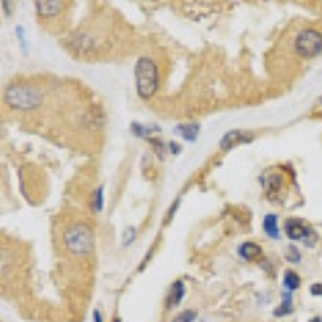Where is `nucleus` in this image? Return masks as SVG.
<instances>
[{
    "mask_svg": "<svg viewBox=\"0 0 322 322\" xmlns=\"http://www.w3.org/2000/svg\"><path fill=\"white\" fill-rule=\"evenodd\" d=\"M136 87L140 98H150L158 90V66L148 58V56H140L134 68Z\"/></svg>",
    "mask_w": 322,
    "mask_h": 322,
    "instance_id": "f257e3e1",
    "label": "nucleus"
},
{
    "mask_svg": "<svg viewBox=\"0 0 322 322\" xmlns=\"http://www.w3.org/2000/svg\"><path fill=\"white\" fill-rule=\"evenodd\" d=\"M5 102L13 110L29 111L42 103V94L31 84H13L5 90Z\"/></svg>",
    "mask_w": 322,
    "mask_h": 322,
    "instance_id": "f03ea898",
    "label": "nucleus"
},
{
    "mask_svg": "<svg viewBox=\"0 0 322 322\" xmlns=\"http://www.w3.org/2000/svg\"><path fill=\"white\" fill-rule=\"evenodd\" d=\"M63 243L71 254L74 256H84L94 245V235L86 224H73L65 230Z\"/></svg>",
    "mask_w": 322,
    "mask_h": 322,
    "instance_id": "7ed1b4c3",
    "label": "nucleus"
},
{
    "mask_svg": "<svg viewBox=\"0 0 322 322\" xmlns=\"http://www.w3.org/2000/svg\"><path fill=\"white\" fill-rule=\"evenodd\" d=\"M295 52L303 58H312L322 52V34L316 29H303L295 37Z\"/></svg>",
    "mask_w": 322,
    "mask_h": 322,
    "instance_id": "20e7f679",
    "label": "nucleus"
},
{
    "mask_svg": "<svg viewBox=\"0 0 322 322\" xmlns=\"http://www.w3.org/2000/svg\"><path fill=\"white\" fill-rule=\"evenodd\" d=\"M284 227L287 237L292 238V240H303L306 246H312L317 242V235L314 234V230L300 219H287Z\"/></svg>",
    "mask_w": 322,
    "mask_h": 322,
    "instance_id": "39448f33",
    "label": "nucleus"
},
{
    "mask_svg": "<svg viewBox=\"0 0 322 322\" xmlns=\"http://www.w3.org/2000/svg\"><path fill=\"white\" fill-rule=\"evenodd\" d=\"M251 139H253V134H251V132H248V131H238V129H234V131L226 132V134L222 136L219 145H221L222 150H230V148H234V147L240 145V144L250 142Z\"/></svg>",
    "mask_w": 322,
    "mask_h": 322,
    "instance_id": "423d86ee",
    "label": "nucleus"
},
{
    "mask_svg": "<svg viewBox=\"0 0 322 322\" xmlns=\"http://www.w3.org/2000/svg\"><path fill=\"white\" fill-rule=\"evenodd\" d=\"M261 180H263L264 194H266V197L271 202H276V198L279 197V192L282 190V185H284L282 177H280L279 174H271L266 179L261 177Z\"/></svg>",
    "mask_w": 322,
    "mask_h": 322,
    "instance_id": "0eeeda50",
    "label": "nucleus"
},
{
    "mask_svg": "<svg viewBox=\"0 0 322 322\" xmlns=\"http://www.w3.org/2000/svg\"><path fill=\"white\" fill-rule=\"evenodd\" d=\"M185 295V285L180 282V280H176L174 284L171 285L169 288V293H168V298H166V306L168 308H174V306H179L180 301H182Z\"/></svg>",
    "mask_w": 322,
    "mask_h": 322,
    "instance_id": "6e6552de",
    "label": "nucleus"
},
{
    "mask_svg": "<svg viewBox=\"0 0 322 322\" xmlns=\"http://www.w3.org/2000/svg\"><path fill=\"white\" fill-rule=\"evenodd\" d=\"M174 132L179 134L187 142H195L198 132H200V124L198 122H187V124H179L174 127Z\"/></svg>",
    "mask_w": 322,
    "mask_h": 322,
    "instance_id": "1a4fd4ad",
    "label": "nucleus"
},
{
    "mask_svg": "<svg viewBox=\"0 0 322 322\" xmlns=\"http://www.w3.org/2000/svg\"><path fill=\"white\" fill-rule=\"evenodd\" d=\"M36 10L40 16H55L61 12V2H50V0H39L36 2Z\"/></svg>",
    "mask_w": 322,
    "mask_h": 322,
    "instance_id": "9d476101",
    "label": "nucleus"
},
{
    "mask_svg": "<svg viewBox=\"0 0 322 322\" xmlns=\"http://www.w3.org/2000/svg\"><path fill=\"white\" fill-rule=\"evenodd\" d=\"M261 246L258 243H254V242H245L240 245V248H238V254L246 260V261H254V260H258L261 256Z\"/></svg>",
    "mask_w": 322,
    "mask_h": 322,
    "instance_id": "9b49d317",
    "label": "nucleus"
},
{
    "mask_svg": "<svg viewBox=\"0 0 322 322\" xmlns=\"http://www.w3.org/2000/svg\"><path fill=\"white\" fill-rule=\"evenodd\" d=\"M293 312V304H292V292L285 290L282 293V303L280 306L274 309V316L276 317H284V316H290Z\"/></svg>",
    "mask_w": 322,
    "mask_h": 322,
    "instance_id": "f8f14e48",
    "label": "nucleus"
},
{
    "mask_svg": "<svg viewBox=\"0 0 322 322\" xmlns=\"http://www.w3.org/2000/svg\"><path fill=\"white\" fill-rule=\"evenodd\" d=\"M263 229L264 232H266L268 237L274 238V240H277L279 238V227H277V216L276 214H266L263 219Z\"/></svg>",
    "mask_w": 322,
    "mask_h": 322,
    "instance_id": "ddd939ff",
    "label": "nucleus"
},
{
    "mask_svg": "<svg viewBox=\"0 0 322 322\" xmlns=\"http://www.w3.org/2000/svg\"><path fill=\"white\" fill-rule=\"evenodd\" d=\"M300 284H301V280H300V277H298V274H296V272L285 271V274H284V285H285V288H287L288 292L296 290V288L300 287Z\"/></svg>",
    "mask_w": 322,
    "mask_h": 322,
    "instance_id": "4468645a",
    "label": "nucleus"
},
{
    "mask_svg": "<svg viewBox=\"0 0 322 322\" xmlns=\"http://www.w3.org/2000/svg\"><path fill=\"white\" fill-rule=\"evenodd\" d=\"M92 210L95 213H100L103 210V185H100L94 192V197H92Z\"/></svg>",
    "mask_w": 322,
    "mask_h": 322,
    "instance_id": "2eb2a0df",
    "label": "nucleus"
},
{
    "mask_svg": "<svg viewBox=\"0 0 322 322\" xmlns=\"http://www.w3.org/2000/svg\"><path fill=\"white\" fill-rule=\"evenodd\" d=\"M195 319H197V311L187 309V311L180 312V314H177L174 319H172V322H194Z\"/></svg>",
    "mask_w": 322,
    "mask_h": 322,
    "instance_id": "dca6fc26",
    "label": "nucleus"
},
{
    "mask_svg": "<svg viewBox=\"0 0 322 322\" xmlns=\"http://www.w3.org/2000/svg\"><path fill=\"white\" fill-rule=\"evenodd\" d=\"M131 131L134 132L137 137H147L150 134V127L148 126H142L140 122H132L131 124Z\"/></svg>",
    "mask_w": 322,
    "mask_h": 322,
    "instance_id": "f3484780",
    "label": "nucleus"
},
{
    "mask_svg": "<svg viewBox=\"0 0 322 322\" xmlns=\"http://www.w3.org/2000/svg\"><path fill=\"white\" fill-rule=\"evenodd\" d=\"M285 260L290 261V263H300L301 254H300L298 248H295V246H288L287 251H285Z\"/></svg>",
    "mask_w": 322,
    "mask_h": 322,
    "instance_id": "a211bd4d",
    "label": "nucleus"
},
{
    "mask_svg": "<svg viewBox=\"0 0 322 322\" xmlns=\"http://www.w3.org/2000/svg\"><path fill=\"white\" fill-rule=\"evenodd\" d=\"M122 238H124V240H122V243H124L126 246L131 245L132 242H134V238H136V229L134 227H127L124 230V234H122Z\"/></svg>",
    "mask_w": 322,
    "mask_h": 322,
    "instance_id": "6ab92c4d",
    "label": "nucleus"
},
{
    "mask_svg": "<svg viewBox=\"0 0 322 322\" xmlns=\"http://www.w3.org/2000/svg\"><path fill=\"white\" fill-rule=\"evenodd\" d=\"M309 292L314 296H322V284H312L309 287Z\"/></svg>",
    "mask_w": 322,
    "mask_h": 322,
    "instance_id": "aec40b11",
    "label": "nucleus"
},
{
    "mask_svg": "<svg viewBox=\"0 0 322 322\" xmlns=\"http://www.w3.org/2000/svg\"><path fill=\"white\" fill-rule=\"evenodd\" d=\"M169 148H171V153H174V155L180 153V147L176 142H169Z\"/></svg>",
    "mask_w": 322,
    "mask_h": 322,
    "instance_id": "412c9836",
    "label": "nucleus"
},
{
    "mask_svg": "<svg viewBox=\"0 0 322 322\" xmlns=\"http://www.w3.org/2000/svg\"><path fill=\"white\" fill-rule=\"evenodd\" d=\"M94 322H103L102 314H100V311H98V309L94 311Z\"/></svg>",
    "mask_w": 322,
    "mask_h": 322,
    "instance_id": "4be33fe9",
    "label": "nucleus"
},
{
    "mask_svg": "<svg viewBox=\"0 0 322 322\" xmlns=\"http://www.w3.org/2000/svg\"><path fill=\"white\" fill-rule=\"evenodd\" d=\"M309 322H322V319H320V317H317V316H316V317H312V319H311V320H309Z\"/></svg>",
    "mask_w": 322,
    "mask_h": 322,
    "instance_id": "5701e85b",
    "label": "nucleus"
},
{
    "mask_svg": "<svg viewBox=\"0 0 322 322\" xmlns=\"http://www.w3.org/2000/svg\"><path fill=\"white\" fill-rule=\"evenodd\" d=\"M114 322H119V319H116V320H114Z\"/></svg>",
    "mask_w": 322,
    "mask_h": 322,
    "instance_id": "b1692460",
    "label": "nucleus"
},
{
    "mask_svg": "<svg viewBox=\"0 0 322 322\" xmlns=\"http://www.w3.org/2000/svg\"><path fill=\"white\" fill-rule=\"evenodd\" d=\"M320 102H322V98H320Z\"/></svg>",
    "mask_w": 322,
    "mask_h": 322,
    "instance_id": "393cba45",
    "label": "nucleus"
}]
</instances>
